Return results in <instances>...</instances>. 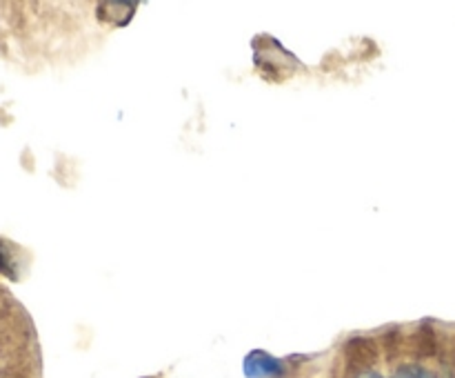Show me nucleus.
Wrapping results in <instances>:
<instances>
[{
  "instance_id": "39448f33",
  "label": "nucleus",
  "mask_w": 455,
  "mask_h": 378,
  "mask_svg": "<svg viewBox=\"0 0 455 378\" xmlns=\"http://www.w3.org/2000/svg\"><path fill=\"white\" fill-rule=\"evenodd\" d=\"M411 341H413V347H416L418 354H422V356L434 354L435 345H438V342H435V332L429 327L418 329V332L411 336Z\"/></svg>"
},
{
  "instance_id": "f03ea898",
  "label": "nucleus",
  "mask_w": 455,
  "mask_h": 378,
  "mask_svg": "<svg viewBox=\"0 0 455 378\" xmlns=\"http://www.w3.org/2000/svg\"><path fill=\"white\" fill-rule=\"evenodd\" d=\"M243 374L247 378H283L284 363L265 350H253L244 356Z\"/></svg>"
},
{
  "instance_id": "0eeeda50",
  "label": "nucleus",
  "mask_w": 455,
  "mask_h": 378,
  "mask_svg": "<svg viewBox=\"0 0 455 378\" xmlns=\"http://www.w3.org/2000/svg\"><path fill=\"white\" fill-rule=\"evenodd\" d=\"M355 378H385L380 372H376V369H367V372H360L355 374Z\"/></svg>"
},
{
  "instance_id": "f257e3e1",
  "label": "nucleus",
  "mask_w": 455,
  "mask_h": 378,
  "mask_svg": "<svg viewBox=\"0 0 455 378\" xmlns=\"http://www.w3.org/2000/svg\"><path fill=\"white\" fill-rule=\"evenodd\" d=\"M269 43L271 47H256V65L260 69L262 78L280 83V80H287L296 71L298 58L291 52H287L278 40L271 38Z\"/></svg>"
},
{
  "instance_id": "423d86ee",
  "label": "nucleus",
  "mask_w": 455,
  "mask_h": 378,
  "mask_svg": "<svg viewBox=\"0 0 455 378\" xmlns=\"http://www.w3.org/2000/svg\"><path fill=\"white\" fill-rule=\"evenodd\" d=\"M391 378H438V376H435L431 369L422 367V365L418 363H404L395 369Z\"/></svg>"
},
{
  "instance_id": "20e7f679",
  "label": "nucleus",
  "mask_w": 455,
  "mask_h": 378,
  "mask_svg": "<svg viewBox=\"0 0 455 378\" xmlns=\"http://www.w3.org/2000/svg\"><path fill=\"white\" fill-rule=\"evenodd\" d=\"M136 3H116V0H107V3L98 4V20L107 22L111 27H124L136 13Z\"/></svg>"
},
{
  "instance_id": "7ed1b4c3",
  "label": "nucleus",
  "mask_w": 455,
  "mask_h": 378,
  "mask_svg": "<svg viewBox=\"0 0 455 378\" xmlns=\"http://www.w3.org/2000/svg\"><path fill=\"white\" fill-rule=\"evenodd\" d=\"M347 363L351 369H355V374L367 372L373 367L378 358V345L373 338L369 336H354L349 338V342L345 345Z\"/></svg>"
}]
</instances>
